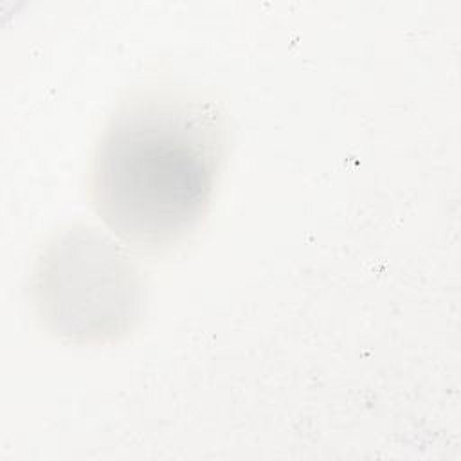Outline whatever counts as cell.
Returning <instances> with one entry per match:
<instances>
[{
	"label": "cell",
	"mask_w": 461,
	"mask_h": 461,
	"mask_svg": "<svg viewBox=\"0 0 461 461\" xmlns=\"http://www.w3.org/2000/svg\"><path fill=\"white\" fill-rule=\"evenodd\" d=\"M223 160V124L209 101L144 95L108 122L94 157L92 200L128 245L162 250L207 212Z\"/></svg>",
	"instance_id": "obj_1"
}]
</instances>
